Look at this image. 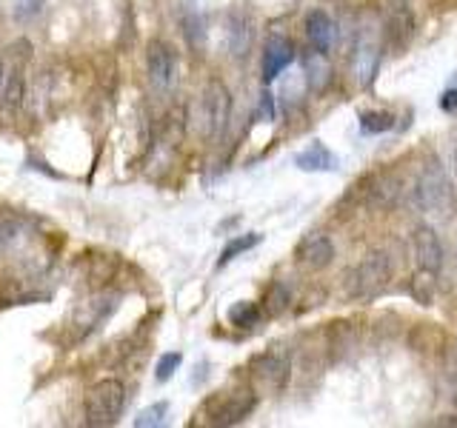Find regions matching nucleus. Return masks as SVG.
<instances>
[{
  "label": "nucleus",
  "instance_id": "nucleus-2",
  "mask_svg": "<svg viewBox=\"0 0 457 428\" xmlns=\"http://www.w3.org/2000/svg\"><path fill=\"white\" fill-rule=\"evenodd\" d=\"M228 114H232V95H228L223 80L214 78L204 86V92L197 97L195 123H197L200 137L209 143L223 137L226 126H228Z\"/></svg>",
  "mask_w": 457,
  "mask_h": 428
},
{
  "label": "nucleus",
  "instance_id": "nucleus-29",
  "mask_svg": "<svg viewBox=\"0 0 457 428\" xmlns=\"http://www.w3.org/2000/svg\"><path fill=\"white\" fill-rule=\"evenodd\" d=\"M440 109H443V111H457V86H452V89L443 92V97H440Z\"/></svg>",
  "mask_w": 457,
  "mask_h": 428
},
{
  "label": "nucleus",
  "instance_id": "nucleus-28",
  "mask_svg": "<svg viewBox=\"0 0 457 428\" xmlns=\"http://www.w3.org/2000/svg\"><path fill=\"white\" fill-rule=\"evenodd\" d=\"M275 97H271V92H263L261 95V106H257V120H275Z\"/></svg>",
  "mask_w": 457,
  "mask_h": 428
},
{
  "label": "nucleus",
  "instance_id": "nucleus-8",
  "mask_svg": "<svg viewBox=\"0 0 457 428\" xmlns=\"http://www.w3.org/2000/svg\"><path fill=\"white\" fill-rule=\"evenodd\" d=\"M146 71L157 92H169L178 80V54L166 40H149L146 46Z\"/></svg>",
  "mask_w": 457,
  "mask_h": 428
},
{
  "label": "nucleus",
  "instance_id": "nucleus-18",
  "mask_svg": "<svg viewBox=\"0 0 457 428\" xmlns=\"http://www.w3.org/2000/svg\"><path fill=\"white\" fill-rule=\"evenodd\" d=\"M180 23H183V35H186V43H189L192 49H204L206 46V18L204 12L197 6L186 4L183 14H180Z\"/></svg>",
  "mask_w": 457,
  "mask_h": 428
},
{
  "label": "nucleus",
  "instance_id": "nucleus-17",
  "mask_svg": "<svg viewBox=\"0 0 457 428\" xmlns=\"http://www.w3.org/2000/svg\"><path fill=\"white\" fill-rule=\"evenodd\" d=\"M228 52L235 57H246L249 46H252V23L246 14L235 12L232 18H228Z\"/></svg>",
  "mask_w": 457,
  "mask_h": 428
},
{
  "label": "nucleus",
  "instance_id": "nucleus-27",
  "mask_svg": "<svg viewBox=\"0 0 457 428\" xmlns=\"http://www.w3.org/2000/svg\"><path fill=\"white\" fill-rule=\"evenodd\" d=\"M43 6H46V0H14V14H18V21H29Z\"/></svg>",
  "mask_w": 457,
  "mask_h": 428
},
{
  "label": "nucleus",
  "instance_id": "nucleus-12",
  "mask_svg": "<svg viewBox=\"0 0 457 428\" xmlns=\"http://www.w3.org/2000/svg\"><path fill=\"white\" fill-rule=\"evenodd\" d=\"M397 197H400V180L395 175H378L363 183V200L371 209L380 211L392 209L397 203Z\"/></svg>",
  "mask_w": 457,
  "mask_h": 428
},
{
  "label": "nucleus",
  "instance_id": "nucleus-25",
  "mask_svg": "<svg viewBox=\"0 0 457 428\" xmlns=\"http://www.w3.org/2000/svg\"><path fill=\"white\" fill-rule=\"evenodd\" d=\"M166 414H169V403H154L149 408H143L137 417H135V425L137 428H157V425H166Z\"/></svg>",
  "mask_w": 457,
  "mask_h": 428
},
{
  "label": "nucleus",
  "instance_id": "nucleus-22",
  "mask_svg": "<svg viewBox=\"0 0 457 428\" xmlns=\"http://www.w3.org/2000/svg\"><path fill=\"white\" fill-rule=\"evenodd\" d=\"M261 317H263V309L257 303H249V300H243V303H235L228 309V323L237 328H252L261 323Z\"/></svg>",
  "mask_w": 457,
  "mask_h": 428
},
{
  "label": "nucleus",
  "instance_id": "nucleus-1",
  "mask_svg": "<svg viewBox=\"0 0 457 428\" xmlns=\"http://www.w3.org/2000/svg\"><path fill=\"white\" fill-rule=\"evenodd\" d=\"M411 203L418 211L432 214V218H440V220H449L457 209L454 185L435 154H428L426 163L420 166V175L414 180V189H411Z\"/></svg>",
  "mask_w": 457,
  "mask_h": 428
},
{
  "label": "nucleus",
  "instance_id": "nucleus-24",
  "mask_svg": "<svg viewBox=\"0 0 457 428\" xmlns=\"http://www.w3.org/2000/svg\"><path fill=\"white\" fill-rule=\"evenodd\" d=\"M263 240V235H257V232H252V235H240V237H235L232 243H228V246L220 251V260H218V266L223 268V266H228L235 260V257H240L243 251H249V249H254L257 243Z\"/></svg>",
  "mask_w": 457,
  "mask_h": 428
},
{
  "label": "nucleus",
  "instance_id": "nucleus-7",
  "mask_svg": "<svg viewBox=\"0 0 457 428\" xmlns=\"http://www.w3.org/2000/svg\"><path fill=\"white\" fill-rule=\"evenodd\" d=\"M257 406V394L252 389H237L212 397L204 414L209 417V425H237L249 417Z\"/></svg>",
  "mask_w": 457,
  "mask_h": 428
},
{
  "label": "nucleus",
  "instance_id": "nucleus-5",
  "mask_svg": "<svg viewBox=\"0 0 457 428\" xmlns=\"http://www.w3.org/2000/svg\"><path fill=\"white\" fill-rule=\"evenodd\" d=\"M6 57H9V66H6V75H4V86H0V118L4 120L14 118L23 106L26 66H29V57H32V43L18 40Z\"/></svg>",
  "mask_w": 457,
  "mask_h": 428
},
{
  "label": "nucleus",
  "instance_id": "nucleus-31",
  "mask_svg": "<svg viewBox=\"0 0 457 428\" xmlns=\"http://www.w3.org/2000/svg\"><path fill=\"white\" fill-rule=\"evenodd\" d=\"M454 406H457V389H454Z\"/></svg>",
  "mask_w": 457,
  "mask_h": 428
},
{
  "label": "nucleus",
  "instance_id": "nucleus-14",
  "mask_svg": "<svg viewBox=\"0 0 457 428\" xmlns=\"http://www.w3.org/2000/svg\"><path fill=\"white\" fill-rule=\"evenodd\" d=\"M306 37L312 43V49H318L323 54H328V49L335 46V37H337V26L335 21L328 18L323 9H314L306 14Z\"/></svg>",
  "mask_w": 457,
  "mask_h": 428
},
{
  "label": "nucleus",
  "instance_id": "nucleus-26",
  "mask_svg": "<svg viewBox=\"0 0 457 428\" xmlns=\"http://www.w3.org/2000/svg\"><path fill=\"white\" fill-rule=\"evenodd\" d=\"M180 363H183V354H180V351H169V354H163V357H161V363H157V368H154V377L161 380V383L171 380V377H175V371L180 368Z\"/></svg>",
  "mask_w": 457,
  "mask_h": 428
},
{
  "label": "nucleus",
  "instance_id": "nucleus-23",
  "mask_svg": "<svg viewBox=\"0 0 457 428\" xmlns=\"http://www.w3.org/2000/svg\"><path fill=\"white\" fill-rule=\"evenodd\" d=\"M409 294L418 300L420 306L432 303V300H435V275H432V271L418 268V275H414L411 283H409Z\"/></svg>",
  "mask_w": 457,
  "mask_h": 428
},
{
  "label": "nucleus",
  "instance_id": "nucleus-20",
  "mask_svg": "<svg viewBox=\"0 0 457 428\" xmlns=\"http://www.w3.org/2000/svg\"><path fill=\"white\" fill-rule=\"evenodd\" d=\"M303 66H306V78H309V86L312 89H323L328 83V63H326V54L312 49L303 54Z\"/></svg>",
  "mask_w": 457,
  "mask_h": 428
},
{
  "label": "nucleus",
  "instance_id": "nucleus-13",
  "mask_svg": "<svg viewBox=\"0 0 457 428\" xmlns=\"http://www.w3.org/2000/svg\"><path fill=\"white\" fill-rule=\"evenodd\" d=\"M380 69V49L375 43H357V49L352 54V78L361 89H369L378 78Z\"/></svg>",
  "mask_w": 457,
  "mask_h": 428
},
{
  "label": "nucleus",
  "instance_id": "nucleus-19",
  "mask_svg": "<svg viewBox=\"0 0 457 428\" xmlns=\"http://www.w3.org/2000/svg\"><path fill=\"white\" fill-rule=\"evenodd\" d=\"M289 303H292V292H289V285L280 283V280L271 283L266 289V294H263V311L269 314V317H278V314H283L286 309H289Z\"/></svg>",
  "mask_w": 457,
  "mask_h": 428
},
{
  "label": "nucleus",
  "instance_id": "nucleus-21",
  "mask_svg": "<svg viewBox=\"0 0 457 428\" xmlns=\"http://www.w3.org/2000/svg\"><path fill=\"white\" fill-rule=\"evenodd\" d=\"M357 123H361L363 135H386V132H392L397 120L392 111H361Z\"/></svg>",
  "mask_w": 457,
  "mask_h": 428
},
{
  "label": "nucleus",
  "instance_id": "nucleus-10",
  "mask_svg": "<svg viewBox=\"0 0 457 428\" xmlns=\"http://www.w3.org/2000/svg\"><path fill=\"white\" fill-rule=\"evenodd\" d=\"M295 257H297V263L303 268L320 271V268H326L328 263L335 260V243L328 240L326 235H309V237H303L297 243Z\"/></svg>",
  "mask_w": 457,
  "mask_h": 428
},
{
  "label": "nucleus",
  "instance_id": "nucleus-32",
  "mask_svg": "<svg viewBox=\"0 0 457 428\" xmlns=\"http://www.w3.org/2000/svg\"><path fill=\"white\" fill-rule=\"evenodd\" d=\"M395 4H403V0H395Z\"/></svg>",
  "mask_w": 457,
  "mask_h": 428
},
{
  "label": "nucleus",
  "instance_id": "nucleus-30",
  "mask_svg": "<svg viewBox=\"0 0 457 428\" xmlns=\"http://www.w3.org/2000/svg\"><path fill=\"white\" fill-rule=\"evenodd\" d=\"M454 169H457V143H454Z\"/></svg>",
  "mask_w": 457,
  "mask_h": 428
},
{
  "label": "nucleus",
  "instance_id": "nucleus-11",
  "mask_svg": "<svg viewBox=\"0 0 457 428\" xmlns=\"http://www.w3.org/2000/svg\"><path fill=\"white\" fill-rule=\"evenodd\" d=\"M297 57L295 43L283 35H271L263 46V83H271L283 69H289V63Z\"/></svg>",
  "mask_w": 457,
  "mask_h": 428
},
{
  "label": "nucleus",
  "instance_id": "nucleus-6",
  "mask_svg": "<svg viewBox=\"0 0 457 428\" xmlns=\"http://www.w3.org/2000/svg\"><path fill=\"white\" fill-rule=\"evenodd\" d=\"M249 374H252L254 389H261L266 394H280L286 385H289V377H292L289 354H283L278 349L257 354L249 366Z\"/></svg>",
  "mask_w": 457,
  "mask_h": 428
},
{
  "label": "nucleus",
  "instance_id": "nucleus-3",
  "mask_svg": "<svg viewBox=\"0 0 457 428\" xmlns=\"http://www.w3.org/2000/svg\"><path fill=\"white\" fill-rule=\"evenodd\" d=\"M126 383L118 377H106V380H97L95 385L86 389L83 397V414H86V423L89 425H114L120 420V414L126 408Z\"/></svg>",
  "mask_w": 457,
  "mask_h": 428
},
{
  "label": "nucleus",
  "instance_id": "nucleus-16",
  "mask_svg": "<svg viewBox=\"0 0 457 428\" xmlns=\"http://www.w3.org/2000/svg\"><path fill=\"white\" fill-rule=\"evenodd\" d=\"M295 166L300 171H335L337 169V157L323 146L320 140H314L309 149H303L295 157Z\"/></svg>",
  "mask_w": 457,
  "mask_h": 428
},
{
  "label": "nucleus",
  "instance_id": "nucleus-4",
  "mask_svg": "<svg viewBox=\"0 0 457 428\" xmlns=\"http://www.w3.org/2000/svg\"><path fill=\"white\" fill-rule=\"evenodd\" d=\"M392 280V260L386 251H369L346 275V297L349 300H371L378 297Z\"/></svg>",
  "mask_w": 457,
  "mask_h": 428
},
{
  "label": "nucleus",
  "instance_id": "nucleus-15",
  "mask_svg": "<svg viewBox=\"0 0 457 428\" xmlns=\"http://www.w3.org/2000/svg\"><path fill=\"white\" fill-rule=\"evenodd\" d=\"M386 35H389V43H392L395 49H403L406 43L411 40V35H414V14L406 6V0H403V4H395V9L389 14V23H386Z\"/></svg>",
  "mask_w": 457,
  "mask_h": 428
},
{
  "label": "nucleus",
  "instance_id": "nucleus-9",
  "mask_svg": "<svg viewBox=\"0 0 457 428\" xmlns=\"http://www.w3.org/2000/svg\"><path fill=\"white\" fill-rule=\"evenodd\" d=\"M411 251H414V263L423 271H437L443 268V243L432 226H418L411 232Z\"/></svg>",
  "mask_w": 457,
  "mask_h": 428
}]
</instances>
